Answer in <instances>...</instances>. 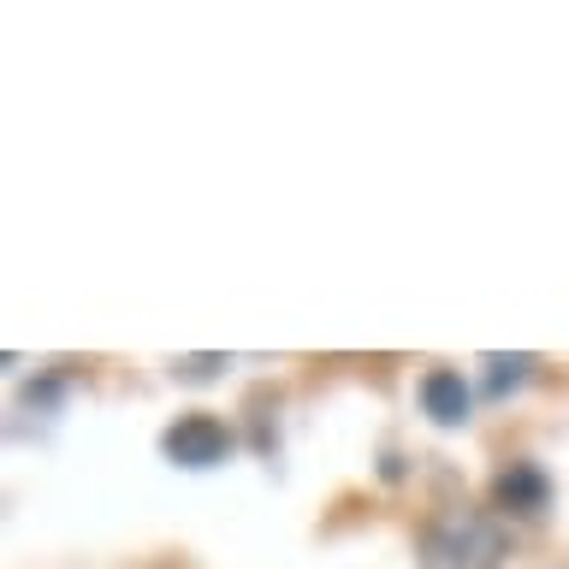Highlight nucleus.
<instances>
[{
	"label": "nucleus",
	"mask_w": 569,
	"mask_h": 569,
	"mask_svg": "<svg viewBox=\"0 0 569 569\" xmlns=\"http://www.w3.org/2000/svg\"><path fill=\"white\" fill-rule=\"evenodd\" d=\"M498 528L475 510H451L439 516L427 533V569H492L498 563Z\"/></svg>",
	"instance_id": "1"
},
{
	"label": "nucleus",
	"mask_w": 569,
	"mask_h": 569,
	"mask_svg": "<svg viewBox=\"0 0 569 569\" xmlns=\"http://www.w3.org/2000/svg\"><path fill=\"white\" fill-rule=\"evenodd\" d=\"M238 451V433L220 421V416H178L167 433H160V457L172 462V469H220V462Z\"/></svg>",
	"instance_id": "2"
},
{
	"label": "nucleus",
	"mask_w": 569,
	"mask_h": 569,
	"mask_svg": "<svg viewBox=\"0 0 569 569\" xmlns=\"http://www.w3.org/2000/svg\"><path fill=\"white\" fill-rule=\"evenodd\" d=\"M492 510L516 516V522H533V516L551 510V475L540 462H505L492 480Z\"/></svg>",
	"instance_id": "3"
},
{
	"label": "nucleus",
	"mask_w": 569,
	"mask_h": 569,
	"mask_svg": "<svg viewBox=\"0 0 569 569\" xmlns=\"http://www.w3.org/2000/svg\"><path fill=\"white\" fill-rule=\"evenodd\" d=\"M475 409V391L457 368H427L421 373V416L433 427H462Z\"/></svg>",
	"instance_id": "4"
},
{
	"label": "nucleus",
	"mask_w": 569,
	"mask_h": 569,
	"mask_svg": "<svg viewBox=\"0 0 569 569\" xmlns=\"http://www.w3.org/2000/svg\"><path fill=\"white\" fill-rule=\"evenodd\" d=\"M480 368H487V398H510V391L522 386V380H528V373L540 368V362H533L528 350H516V356L492 350V356H480Z\"/></svg>",
	"instance_id": "5"
},
{
	"label": "nucleus",
	"mask_w": 569,
	"mask_h": 569,
	"mask_svg": "<svg viewBox=\"0 0 569 569\" xmlns=\"http://www.w3.org/2000/svg\"><path fill=\"white\" fill-rule=\"evenodd\" d=\"M60 403H66L60 373H36V380L18 391V409H24V416H60Z\"/></svg>",
	"instance_id": "6"
},
{
	"label": "nucleus",
	"mask_w": 569,
	"mask_h": 569,
	"mask_svg": "<svg viewBox=\"0 0 569 569\" xmlns=\"http://www.w3.org/2000/svg\"><path fill=\"white\" fill-rule=\"evenodd\" d=\"M220 368H231L220 350H208V356H178V362H172V380H178V386H208V380H220Z\"/></svg>",
	"instance_id": "7"
}]
</instances>
